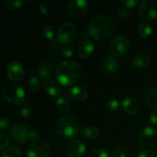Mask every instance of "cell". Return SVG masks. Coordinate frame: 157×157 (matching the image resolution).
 I'll return each mask as SVG.
<instances>
[{"instance_id":"e0dca14e","label":"cell","mask_w":157,"mask_h":157,"mask_svg":"<svg viewBox=\"0 0 157 157\" xmlns=\"http://www.w3.org/2000/svg\"><path fill=\"white\" fill-rule=\"evenodd\" d=\"M44 89H45V91L53 98H57L61 93V88L59 84L56 81H53L52 79L45 80V81H44Z\"/></svg>"},{"instance_id":"7402d4cb","label":"cell","mask_w":157,"mask_h":157,"mask_svg":"<svg viewBox=\"0 0 157 157\" xmlns=\"http://www.w3.org/2000/svg\"><path fill=\"white\" fill-rule=\"evenodd\" d=\"M81 135L86 139L93 140L99 136L100 131L97 127H86L81 130Z\"/></svg>"},{"instance_id":"d4e9b609","label":"cell","mask_w":157,"mask_h":157,"mask_svg":"<svg viewBox=\"0 0 157 157\" xmlns=\"http://www.w3.org/2000/svg\"><path fill=\"white\" fill-rule=\"evenodd\" d=\"M41 33H42L43 36L49 41H54L55 39V31H54L53 28L49 25H44L43 26L41 29Z\"/></svg>"},{"instance_id":"3957f363","label":"cell","mask_w":157,"mask_h":157,"mask_svg":"<svg viewBox=\"0 0 157 157\" xmlns=\"http://www.w3.org/2000/svg\"><path fill=\"white\" fill-rule=\"evenodd\" d=\"M79 123L77 118L72 115L61 117L56 124V131L64 138L71 139L75 137L79 132Z\"/></svg>"},{"instance_id":"30bf717a","label":"cell","mask_w":157,"mask_h":157,"mask_svg":"<svg viewBox=\"0 0 157 157\" xmlns=\"http://www.w3.org/2000/svg\"><path fill=\"white\" fill-rule=\"evenodd\" d=\"M7 75L11 81L15 82L21 81L25 75V70L22 64L17 61L9 63L7 67Z\"/></svg>"},{"instance_id":"8fae6325","label":"cell","mask_w":157,"mask_h":157,"mask_svg":"<svg viewBox=\"0 0 157 157\" xmlns=\"http://www.w3.org/2000/svg\"><path fill=\"white\" fill-rule=\"evenodd\" d=\"M156 142H157V130L156 129L147 127L140 133L139 144L142 147H147L154 144Z\"/></svg>"},{"instance_id":"4dcf8cb0","label":"cell","mask_w":157,"mask_h":157,"mask_svg":"<svg viewBox=\"0 0 157 157\" xmlns=\"http://www.w3.org/2000/svg\"><path fill=\"white\" fill-rule=\"evenodd\" d=\"M88 157H109V154L104 149H97L92 151Z\"/></svg>"},{"instance_id":"f546056e","label":"cell","mask_w":157,"mask_h":157,"mask_svg":"<svg viewBox=\"0 0 157 157\" xmlns=\"http://www.w3.org/2000/svg\"><path fill=\"white\" fill-rule=\"evenodd\" d=\"M106 107H107V109L109 111H117V110H118V109L120 107V103L118 102V101H117L115 99L109 100L106 103Z\"/></svg>"},{"instance_id":"e575fe53","label":"cell","mask_w":157,"mask_h":157,"mask_svg":"<svg viewBox=\"0 0 157 157\" xmlns=\"http://www.w3.org/2000/svg\"><path fill=\"white\" fill-rule=\"evenodd\" d=\"M61 54L64 58H71L73 55L74 52L71 48L64 46V47H62L61 48Z\"/></svg>"},{"instance_id":"5b68a950","label":"cell","mask_w":157,"mask_h":157,"mask_svg":"<svg viewBox=\"0 0 157 157\" xmlns=\"http://www.w3.org/2000/svg\"><path fill=\"white\" fill-rule=\"evenodd\" d=\"M139 16L145 21H151L157 18V2L154 0H143L138 9Z\"/></svg>"},{"instance_id":"ac0fdd59","label":"cell","mask_w":157,"mask_h":157,"mask_svg":"<svg viewBox=\"0 0 157 157\" xmlns=\"http://www.w3.org/2000/svg\"><path fill=\"white\" fill-rule=\"evenodd\" d=\"M150 63V58L146 54H140L135 56L132 60V65L136 68L147 67Z\"/></svg>"},{"instance_id":"f1b7e54d","label":"cell","mask_w":157,"mask_h":157,"mask_svg":"<svg viewBox=\"0 0 157 157\" xmlns=\"http://www.w3.org/2000/svg\"><path fill=\"white\" fill-rule=\"evenodd\" d=\"M9 142H10V139H9V135L5 132L0 131V150L7 147Z\"/></svg>"},{"instance_id":"9c48e42d","label":"cell","mask_w":157,"mask_h":157,"mask_svg":"<svg viewBox=\"0 0 157 157\" xmlns=\"http://www.w3.org/2000/svg\"><path fill=\"white\" fill-rule=\"evenodd\" d=\"M89 9L88 3L84 0H72L68 5V12L75 18H80L85 15Z\"/></svg>"},{"instance_id":"52a82bcc","label":"cell","mask_w":157,"mask_h":157,"mask_svg":"<svg viewBox=\"0 0 157 157\" xmlns=\"http://www.w3.org/2000/svg\"><path fill=\"white\" fill-rule=\"evenodd\" d=\"M49 154L50 147L44 140L34 141L28 147V157H48Z\"/></svg>"},{"instance_id":"8d00e7d4","label":"cell","mask_w":157,"mask_h":157,"mask_svg":"<svg viewBox=\"0 0 157 157\" xmlns=\"http://www.w3.org/2000/svg\"><path fill=\"white\" fill-rule=\"evenodd\" d=\"M38 136H39L38 133L37 131H35V130H29V132H28V134H27L28 140L32 141V142L38 140Z\"/></svg>"},{"instance_id":"6da1fadb","label":"cell","mask_w":157,"mask_h":157,"mask_svg":"<svg viewBox=\"0 0 157 157\" xmlns=\"http://www.w3.org/2000/svg\"><path fill=\"white\" fill-rule=\"evenodd\" d=\"M116 25L110 17L106 15H98L90 20L88 32L94 39L99 41H106L115 33Z\"/></svg>"},{"instance_id":"d6a6232c","label":"cell","mask_w":157,"mask_h":157,"mask_svg":"<svg viewBox=\"0 0 157 157\" xmlns=\"http://www.w3.org/2000/svg\"><path fill=\"white\" fill-rule=\"evenodd\" d=\"M138 157H157V153L152 150H144L138 153Z\"/></svg>"},{"instance_id":"60d3db41","label":"cell","mask_w":157,"mask_h":157,"mask_svg":"<svg viewBox=\"0 0 157 157\" xmlns=\"http://www.w3.org/2000/svg\"><path fill=\"white\" fill-rule=\"evenodd\" d=\"M40 10H41V12L44 15H47L48 14V9H47V7L44 5H41L40 6Z\"/></svg>"},{"instance_id":"484cf974","label":"cell","mask_w":157,"mask_h":157,"mask_svg":"<svg viewBox=\"0 0 157 157\" xmlns=\"http://www.w3.org/2000/svg\"><path fill=\"white\" fill-rule=\"evenodd\" d=\"M56 107L59 112L66 113L70 110V104L64 98H58L56 101Z\"/></svg>"},{"instance_id":"ba28073f","label":"cell","mask_w":157,"mask_h":157,"mask_svg":"<svg viewBox=\"0 0 157 157\" xmlns=\"http://www.w3.org/2000/svg\"><path fill=\"white\" fill-rule=\"evenodd\" d=\"M130 43L124 35H117L110 44V52L117 57L124 56L128 52Z\"/></svg>"},{"instance_id":"836d02e7","label":"cell","mask_w":157,"mask_h":157,"mask_svg":"<svg viewBox=\"0 0 157 157\" xmlns=\"http://www.w3.org/2000/svg\"><path fill=\"white\" fill-rule=\"evenodd\" d=\"M138 3H139V1H137V0H122L121 1V4L126 9H127V8L132 9V8L135 7Z\"/></svg>"},{"instance_id":"4fadbf2b","label":"cell","mask_w":157,"mask_h":157,"mask_svg":"<svg viewBox=\"0 0 157 157\" xmlns=\"http://www.w3.org/2000/svg\"><path fill=\"white\" fill-rule=\"evenodd\" d=\"M27 127L21 124H15L12 127L10 130L11 136L15 142L16 143H25L27 141L28 137Z\"/></svg>"},{"instance_id":"d590c367","label":"cell","mask_w":157,"mask_h":157,"mask_svg":"<svg viewBox=\"0 0 157 157\" xmlns=\"http://www.w3.org/2000/svg\"><path fill=\"white\" fill-rule=\"evenodd\" d=\"M20 114L25 118L29 117L32 114V108H31L29 105L23 106V107L20 109Z\"/></svg>"},{"instance_id":"83f0119b","label":"cell","mask_w":157,"mask_h":157,"mask_svg":"<svg viewBox=\"0 0 157 157\" xmlns=\"http://www.w3.org/2000/svg\"><path fill=\"white\" fill-rule=\"evenodd\" d=\"M2 157H21V153L18 147H11L5 150Z\"/></svg>"},{"instance_id":"44dd1931","label":"cell","mask_w":157,"mask_h":157,"mask_svg":"<svg viewBox=\"0 0 157 157\" xmlns=\"http://www.w3.org/2000/svg\"><path fill=\"white\" fill-rule=\"evenodd\" d=\"M146 104L150 108L157 110V87L151 89L146 96Z\"/></svg>"},{"instance_id":"cb8c5ba5","label":"cell","mask_w":157,"mask_h":157,"mask_svg":"<svg viewBox=\"0 0 157 157\" xmlns=\"http://www.w3.org/2000/svg\"><path fill=\"white\" fill-rule=\"evenodd\" d=\"M111 157H135V155L131 150L121 147L113 150Z\"/></svg>"},{"instance_id":"7a4b0ae2","label":"cell","mask_w":157,"mask_h":157,"mask_svg":"<svg viewBox=\"0 0 157 157\" xmlns=\"http://www.w3.org/2000/svg\"><path fill=\"white\" fill-rule=\"evenodd\" d=\"M81 75V67L72 61L61 63L56 68V76L61 85L70 86L76 82Z\"/></svg>"},{"instance_id":"1f68e13d","label":"cell","mask_w":157,"mask_h":157,"mask_svg":"<svg viewBox=\"0 0 157 157\" xmlns=\"http://www.w3.org/2000/svg\"><path fill=\"white\" fill-rule=\"evenodd\" d=\"M22 3L23 1H21V0H9L7 3V6L9 9L15 10V9H17L21 7Z\"/></svg>"},{"instance_id":"8992f818","label":"cell","mask_w":157,"mask_h":157,"mask_svg":"<svg viewBox=\"0 0 157 157\" xmlns=\"http://www.w3.org/2000/svg\"><path fill=\"white\" fill-rule=\"evenodd\" d=\"M77 32L75 25L70 22H65L60 26L57 34V41L62 44H71L76 37Z\"/></svg>"},{"instance_id":"277c9868","label":"cell","mask_w":157,"mask_h":157,"mask_svg":"<svg viewBox=\"0 0 157 157\" xmlns=\"http://www.w3.org/2000/svg\"><path fill=\"white\" fill-rule=\"evenodd\" d=\"M2 93L3 98L12 105L22 104L25 98V90L19 86L14 84H9L3 87Z\"/></svg>"},{"instance_id":"5bb4252c","label":"cell","mask_w":157,"mask_h":157,"mask_svg":"<svg viewBox=\"0 0 157 157\" xmlns=\"http://www.w3.org/2000/svg\"><path fill=\"white\" fill-rule=\"evenodd\" d=\"M122 108L128 114L134 115L139 112L140 104L134 98H127L122 101Z\"/></svg>"},{"instance_id":"d6986e66","label":"cell","mask_w":157,"mask_h":157,"mask_svg":"<svg viewBox=\"0 0 157 157\" xmlns=\"http://www.w3.org/2000/svg\"><path fill=\"white\" fill-rule=\"evenodd\" d=\"M71 95L77 101H84L87 98L88 93L87 89L82 86H72L69 90Z\"/></svg>"},{"instance_id":"7c38bea8","label":"cell","mask_w":157,"mask_h":157,"mask_svg":"<svg viewBox=\"0 0 157 157\" xmlns=\"http://www.w3.org/2000/svg\"><path fill=\"white\" fill-rule=\"evenodd\" d=\"M85 151V145L79 140L70 141L66 147V154L67 157H82Z\"/></svg>"},{"instance_id":"603a6c76","label":"cell","mask_w":157,"mask_h":157,"mask_svg":"<svg viewBox=\"0 0 157 157\" xmlns=\"http://www.w3.org/2000/svg\"><path fill=\"white\" fill-rule=\"evenodd\" d=\"M138 35L143 38H147L151 35L152 32H153V29H152L151 25L147 22L141 23L139 26H138Z\"/></svg>"},{"instance_id":"ffe728a7","label":"cell","mask_w":157,"mask_h":157,"mask_svg":"<svg viewBox=\"0 0 157 157\" xmlns=\"http://www.w3.org/2000/svg\"><path fill=\"white\" fill-rule=\"evenodd\" d=\"M52 64L50 62H44L38 66L37 69V74L41 78L48 80L52 76Z\"/></svg>"},{"instance_id":"74e56055","label":"cell","mask_w":157,"mask_h":157,"mask_svg":"<svg viewBox=\"0 0 157 157\" xmlns=\"http://www.w3.org/2000/svg\"><path fill=\"white\" fill-rule=\"evenodd\" d=\"M9 121L5 117H0V130H6L9 127Z\"/></svg>"},{"instance_id":"4316f807","label":"cell","mask_w":157,"mask_h":157,"mask_svg":"<svg viewBox=\"0 0 157 157\" xmlns=\"http://www.w3.org/2000/svg\"><path fill=\"white\" fill-rule=\"evenodd\" d=\"M28 86L32 91L36 92L41 88V81L37 77H32L28 82Z\"/></svg>"},{"instance_id":"f35d334b","label":"cell","mask_w":157,"mask_h":157,"mask_svg":"<svg viewBox=\"0 0 157 157\" xmlns=\"http://www.w3.org/2000/svg\"><path fill=\"white\" fill-rule=\"evenodd\" d=\"M127 15H128V12H127L126 8L121 7V9L118 10V16L121 18H122V19L125 18Z\"/></svg>"},{"instance_id":"9a60e30c","label":"cell","mask_w":157,"mask_h":157,"mask_svg":"<svg viewBox=\"0 0 157 157\" xmlns=\"http://www.w3.org/2000/svg\"><path fill=\"white\" fill-rule=\"evenodd\" d=\"M118 67L117 60L113 57H108L104 60L101 64V71L106 75H111Z\"/></svg>"},{"instance_id":"2e32d148","label":"cell","mask_w":157,"mask_h":157,"mask_svg":"<svg viewBox=\"0 0 157 157\" xmlns=\"http://www.w3.org/2000/svg\"><path fill=\"white\" fill-rule=\"evenodd\" d=\"M94 44L91 40H84L78 47V55L81 58H87L92 55Z\"/></svg>"},{"instance_id":"b9f144b4","label":"cell","mask_w":157,"mask_h":157,"mask_svg":"<svg viewBox=\"0 0 157 157\" xmlns=\"http://www.w3.org/2000/svg\"><path fill=\"white\" fill-rule=\"evenodd\" d=\"M89 36H90V34H89L88 31H87V32H84V33L82 34L83 38H87V37H89Z\"/></svg>"},{"instance_id":"ab89813d","label":"cell","mask_w":157,"mask_h":157,"mask_svg":"<svg viewBox=\"0 0 157 157\" xmlns=\"http://www.w3.org/2000/svg\"><path fill=\"white\" fill-rule=\"evenodd\" d=\"M150 121L152 124L157 126V110H154V111L150 114Z\"/></svg>"}]
</instances>
